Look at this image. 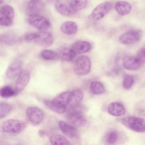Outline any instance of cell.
Masks as SVG:
<instances>
[{"label":"cell","mask_w":145,"mask_h":145,"mask_svg":"<svg viewBox=\"0 0 145 145\" xmlns=\"http://www.w3.org/2000/svg\"><path fill=\"white\" fill-rule=\"evenodd\" d=\"M71 95V91H65L59 94L52 100L61 107L66 109L67 105L70 103Z\"/></svg>","instance_id":"15"},{"label":"cell","mask_w":145,"mask_h":145,"mask_svg":"<svg viewBox=\"0 0 145 145\" xmlns=\"http://www.w3.org/2000/svg\"><path fill=\"white\" fill-rule=\"evenodd\" d=\"M58 124L62 132L68 137L71 138H74L77 135V130L73 126L63 121H59Z\"/></svg>","instance_id":"16"},{"label":"cell","mask_w":145,"mask_h":145,"mask_svg":"<svg viewBox=\"0 0 145 145\" xmlns=\"http://www.w3.org/2000/svg\"><path fill=\"white\" fill-rule=\"evenodd\" d=\"M25 123L23 121L14 119H10L5 121L2 125V129L4 132L9 133L17 134L24 129Z\"/></svg>","instance_id":"4"},{"label":"cell","mask_w":145,"mask_h":145,"mask_svg":"<svg viewBox=\"0 0 145 145\" xmlns=\"http://www.w3.org/2000/svg\"><path fill=\"white\" fill-rule=\"evenodd\" d=\"M37 35V33H27L24 36V39L27 41H34Z\"/></svg>","instance_id":"36"},{"label":"cell","mask_w":145,"mask_h":145,"mask_svg":"<svg viewBox=\"0 0 145 145\" xmlns=\"http://www.w3.org/2000/svg\"><path fill=\"white\" fill-rule=\"evenodd\" d=\"M55 6L58 12L63 15L69 16L76 13L72 7L70 1L67 0H56Z\"/></svg>","instance_id":"10"},{"label":"cell","mask_w":145,"mask_h":145,"mask_svg":"<svg viewBox=\"0 0 145 145\" xmlns=\"http://www.w3.org/2000/svg\"><path fill=\"white\" fill-rule=\"evenodd\" d=\"M90 88L92 92L96 95L103 93L105 91V88L103 84L99 81H94L91 84Z\"/></svg>","instance_id":"28"},{"label":"cell","mask_w":145,"mask_h":145,"mask_svg":"<svg viewBox=\"0 0 145 145\" xmlns=\"http://www.w3.org/2000/svg\"><path fill=\"white\" fill-rule=\"evenodd\" d=\"M27 117L29 121L34 125L40 124L43 121L44 114L40 108L37 107L28 108L26 112Z\"/></svg>","instance_id":"6"},{"label":"cell","mask_w":145,"mask_h":145,"mask_svg":"<svg viewBox=\"0 0 145 145\" xmlns=\"http://www.w3.org/2000/svg\"><path fill=\"white\" fill-rule=\"evenodd\" d=\"M72 7L76 12L85 8L88 4V0H71Z\"/></svg>","instance_id":"29"},{"label":"cell","mask_w":145,"mask_h":145,"mask_svg":"<svg viewBox=\"0 0 145 145\" xmlns=\"http://www.w3.org/2000/svg\"><path fill=\"white\" fill-rule=\"evenodd\" d=\"M142 33L139 30H132L122 34L119 37L120 42L122 44L130 45L134 44L140 39Z\"/></svg>","instance_id":"8"},{"label":"cell","mask_w":145,"mask_h":145,"mask_svg":"<svg viewBox=\"0 0 145 145\" xmlns=\"http://www.w3.org/2000/svg\"><path fill=\"white\" fill-rule=\"evenodd\" d=\"M134 81V78L133 76L129 75L125 76L123 82V88L127 89H130L133 86Z\"/></svg>","instance_id":"33"},{"label":"cell","mask_w":145,"mask_h":145,"mask_svg":"<svg viewBox=\"0 0 145 145\" xmlns=\"http://www.w3.org/2000/svg\"><path fill=\"white\" fill-rule=\"evenodd\" d=\"M13 8L8 5L2 6L0 9V24L1 25L9 26L13 24L14 16Z\"/></svg>","instance_id":"5"},{"label":"cell","mask_w":145,"mask_h":145,"mask_svg":"<svg viewBox=\"0 0 145 145\" xmlns=\"http://www.w3.org/2000/svg\"><path fill=\"white\" fill-rule=\"evenodd\" d=\"M112 5L109 2L102 3L93 10L90 17L93 20H99L103 18L112 9Z\"/></svg>","instance_id":"7"},{"label":"cell","mask_w":145,"mask_h":145,"mask_svg":"<svg viewBox=\"0 0 145 145\" xmlns=\"http://www.w3.org/2000/svg\"><path fill=\"white\" fill-rule=\"evenodd\" d=\"M44 103L48 108L58 113H63L66 110L58 106L52 100H45L44 101Z\"/></svg>","instance_id":"27"},{"label":"cell","mask_w":145,"mask_h":145,"mask_svg":"<svg viewBox=\"0 0 145 145\" xmlns=\"http://www.w3.org/2000/svg\"><path fill=\"white\" fill-rule=\"evenodd\" d=\"M58 56L57 53L49 50H44L40 53L41 57L46 60H54Z\"/></svg>","instance_id":"31"},{"label":"cell","mask_w":145,"mask_h":145,"mask_svg":"<svg viewBox=\"0 0 145 145\" xmlns=\"http://www.w3.org/2000/svg\"><path fill=\"white\" fill-rule=\"evenodd\" d=\"M4 0H0V4H1L3 2Z\"/></svg>","instance_id":"38"},{"label":"cell","mask_w":145,"mask_h":145,"mask_svg":"<svg viewBox=\"0 0 145 145\" xmlns=\"http://www.w3.org/2000/svg\"><path fill=\"white\" fill-rule=\"evenodd\" d=\"M30 74L27 70L22 71L16 81L15 88L18 94L23 90L28 83Z\"/></svg>","instance_id":"13"},{"label":"cell","mask_w":145,"mask_h":145,"mask_svg":"<svg viewBox=\"0 0 145 145\" xmlns=\"http://www.w3.org/2000/svg\"><path fill=\"white\" fill-rule=\"evenodd\" d=\"M142 64L137 57L127 56L124 58L123 60L124 67L129 70H136L139 69Z\"/></svg>","instance_id":"14"},{"label":"cell","mask_w":145,"mask_h":145,"mask_svg":"<svg viewBox=\"0 0 145 145\" xmlns=\"http://www.w3.org/2000/svg\"><path fill=\"white\" fill-rule=\"evenodd\" d=\"M18 37L14 33L7 32L0 36V42L8 45H11L15 43L17 40Z\"/></svg>","instance_id":"22"},{"label":"cell","mask_w":145,"mask_h":145,"mask_svg":"<svg viewBox=\"0 0 145 145\" xmlns=\"http://www.w3.org/2000/svg\"><path fill=\"white\" fill-rule=\"evenodd\" d=\"M39 45L48 47L51 46L53 42V37L52 34L46 31H39L33 41Z\"/></svg>","instance_id":"9"},{"label":"cell","mask_w":145,"mask_h":145,"mask_svg":"<svg viewBox=\"0 0 145 145\" xmlns=\"http://www.w3.org/2000/svg\"><path fill=\"white\" fill-rule=\"evenodd\" d=\"M121 122L128 129L138 133L145 132V119L135 116H127L123 118Z\"/></svg>","instance_id":"1"},{"label":"cell","mask_w":145,"mask_h":145,"mask_svg":"<svg viewBox=\"0 0 145 145\" xmlns=\"http://www.w3.org/2000/svg\"><path fill=\"white\" fill-rule=\"evenodd\" d=\"M58 55L63 59L69 61L72 60L74 58L76 55V53L73 49L63 47L59 49Z\"/></svg>","instance_id":"19"},{"label":"cell","mask_w":145,"mask_h":145,"mask_svg":"<svg viewBox=\"0 0 145 145\" xmlns=\"http://www.w3.org/2000/svg\"><path fill=\"white\" fill-rule=\"evenodd\" d=\"M44 7L42 0H29L27 3L25 10L29 16L38 14Z\"/></svg>","instance_id":"11"},{"label":"cell","mask_w":145,"mask_h":145,"mask_svg":"<svg viewBox=\"0 0 145 145\" xmlns=\"http://www.w3.org/2000/svg\"><path fill=\"white\" fill-rule=\"evenodd\" d=\"M12 109V107L9 104L4 102L0 103V118L2 119L7 116Z\"/></svg>","instance_id":"30"},{"label":"cell","mask_w":145,"mask_h":145,"mask_svg":"<svg viewBox=\"0 0 145 145\" xmlns=\"http://www.w3.org/2000/svg\"><path fill=\"white\" fill-rule=\"evenodd\" d=\"M22 62L20 60L16 59L13 61L9 65L6 70V76L10 79L16 77L22 72Z\"/></svg>","instance_id":"12"},{"label":"cell","mask_w":145,"mask_h":145,"mask_svg":"<svg viewBox=\"0 0 145 145\" xmlns=\"http://www.w3.org/2000/svg\"><path fill=\"white\" fill-rule=\"evenodd\" d=\"M118 139L117 133L114 131L110 132L108 135L106 141L109 144H113L116 142Z\"/></svg>","instance_id":"34"},{"label":"cell","mask_w":145,"mask_h":145,"mask_svg":"<svg viewBox=\"0 0 145 145\" xmlns=\"http://www.w3.org/2000/svg\"><path fill=\"white\" fill-rule=\"evenodd\" d=\"M91 45L89 42L84 41H79L74 43L72 46L73 49L79 53L89 52L91 49Z\"/></svg>","instance_id":"20"},{"label":"cell","mask_w":145,"mask_h":145,"mask_svg":"<svg viewBox=\"0 0 145 145\" xmlns=\"http://www.w3.org/2000/svg\"><path fill=\"white\" fill-rule=\"evenodd\" d=\"M67 118L71 123L76 126H84L87 122L86 120L82 114L67 116Z\"/></svg>","instance_id":"23"},{"label":"cell","mask_w":145,"mask_h":145,"mask_svg":"<svg viewBox=\"0 0 145 145\" xmlns=\"http://www.w3.org/2000/svg\"><path fill=\"white\" fill-rule=\"evenodd\" d=\"M137 57L142 64L145 62V46L138 51Z\"/></svg>","instance_id":"35"},{"label":"cell","mask_w":145,"mask_h":145,"mask_svg":"<svg viewBox=\"0 0 145 145\" xmlns=\"http://www.w3.org/2000/svg\"><path fill=\"white\" fill-rule=\"evenodd\" d=\"M67 112V116L83 114L84 107L78 104L71 105Z\"/></svg>","instance_id":"32"},{"label":"cell","mask_w":145,"mask_h":145,"mask_svg":"<svg viewBox=\"0 0 145 145\" xmlns=\"http://www.w3.org/2000/svg\"><path fill=\"white\" fill-rule=\"evenodd\" d=\"M17 94L15 88H14L9 85L3 86L0 89V95L3 98H9L14 96Z\"/></svg>","instance_id":"24"},{"label":"cell","mask_w":145,"mask_h":145,"mask_svg":"<svg viewBox=\"0 0 145 145\" xmlns=\"http://www.w3.org/2000/svg\"><path fill=\"white\" fill-rule=\"evenodd\" d=\"M91 60L88 56L83 55L78 57L75 62L74 71L76 74L83 76L88 74L91 68Z\"/></svg>","instance_id":"2"},{"label":"cell","mask_w":145,"mask_h":145,"mask_svg":"<svg viewBox=\"0 0 145 145\" xmlns=\"http://www.w3.org/2000/svg\"><path fill=\"white\" fill-rule=\"evenodd\" d=\"M28 23L39 31H46L51 25L49 20L39 14L29 16L27 19Z\"/></svg>","instance_id":"3"},{"label":"cell","mask_w":145,"mask_h":145,"mask_svg":"<svg viewBox=\"0 0 145 145\" xmlns=\"http://www.w3.org/2000/svg\"><path fill=\"white\" fill-rule=\"evenodd\" d=\"M39 134L40 137H43L45 135L46 133L45 131L44 130H40L39 131Z\"/></svg>","instance_id":"37"},{"label":"cell","mask_w":145,"mask_h":145,"mask_svg":"<svg viewBox=\"0 0 145 145\" xmlns=\"http://www.w3.org/2000/svg\"><path fill=\"white\" fill-rule=\"evenodd\" d=\"M83 97V93L80 90L75 89L71 91L70 104L72 105L79 103Z\"/></svg>","instance_id":"26"},{"label":"cell","mask_w":145,"mask_h":145,"mask_svg":"<svg viewBox=\"0 0 145 145\" xmlns=\"http://www.w3.org/2000/svg\"><path fill=\"white\" fill-rule=\"evenodd\" d=\"M108 110L110 114L115 116L123 115L125 112L123 105L118 102H113L109 104L108 107Z\"/></svg>","instance_id":"17"},{"label":"cell","mask_w":145,"mask_h":145,"mask_svg":"<svg viewBox=\"0 0 145 145\" xmlns=\"http://www.w3.org/2000/svg\"><path fill=\"white\" fill-rule=\"evenodd\" d=\"M115 8L118 14L123 16L129 14L131 10V6L128 2L125 1L117 2L115 6Z\"/></svg>","instance_id":"21"},{"label":"cell","mask_w":145,"mask_h":145,"mask_svg":"<svg viewBox=\"0 0 145 145\" xmlns=\"http://www.w3.org/2000/svg\"><path fill=\"white\" fill-rule=\"evenodd\" d=\"M60 28L63 33L68 35L74 34L78 30V27L76 23L70 21L63 22L61 25Z\"/></svg>","instance_id":"18"},{"label":"cell","mask_w":145,"mask_h":145,"mask_svg":"<svg viewBox=\"0 0 145 145\" xmlns=\"http://www.w3.org/2000/svg\"><path fill=\"white\" fill-rule=\"evenodd\" d=\"M49 141L52 145H69V140L63 136L59 135H54L51 136Z\"/></svg>","instance_id":"25"}]
</instances>
